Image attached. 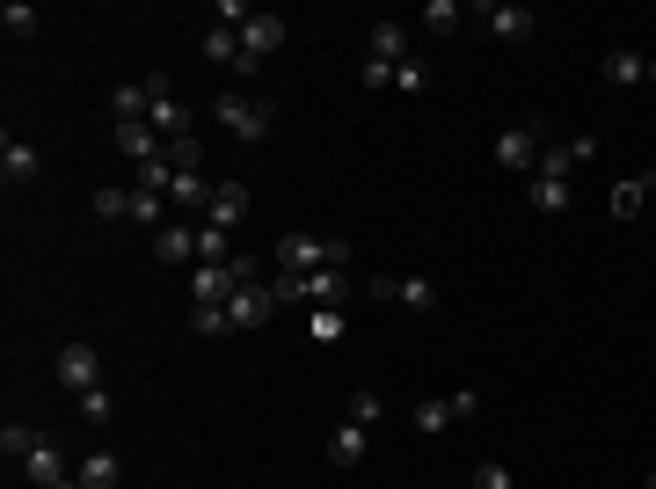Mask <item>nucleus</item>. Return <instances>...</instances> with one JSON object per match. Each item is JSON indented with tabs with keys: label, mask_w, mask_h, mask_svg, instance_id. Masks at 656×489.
Masks as SVG:
<instances>
[{
	"label": "nucleus",
	"mask_w": 656,
	"mask_h": 489,
	"mask_svg": "<svg viewBox=\"0 0 656 489\" xmlns=\"http://www.w3.org/2000/svg\"><path fill=\"white\" fill-rule=\"evenodd\" d=\"M642 205H649V175H628V183L612 191V220H634Z\"/></svg>",
	"instance_id": "obj_25"
},
{
	"label": "nucleus",
	"mask_w": 656,
	"mask_h": 489,
	"mask_svg": "<svg viewBox=\"0 0 656 489\" xmlns=\"http://www.w3.org/2000/svg\"><path fill=\"white\" fill-rule=\"evenodd\" d=\"M270 264L277 270H350V242H336V234H285L270 248Z\"/></svg>",
	"instance_id": "obj_2"
},
{
	"label": "nucleus",
	"mask_w": 656,
	"mask_h": 489,
	"mask_svg": "<svg viewBox=\"0 0 656 489\" xmlns=\"http://www.w3.org/2000/svg\"><path fill=\"white\" fill-rule=\"evenodd\" d=\"M642 489H656V467H649V482H642Z\"/></svg>",
	"instance_id": "obj_40"
},
{
	"label": "nucleus",
	"mask_w": 656,
	"mask_h": 489,
	"mask_svg": "<svg viewBox=\"0 0 656 489\" xmlns=\"http://www.w3.org/2000/svg\"><path fill=\"white\" fill-rule=\"evenodd\" d=\"M226 242H234V234H226V227H197V264H234V256H226Z\"/></svg>",
	"instance_id": "obj_28"
},
{
	"label": "nucleus",
	"mask_w": 656,
	"mask_h": 489,
	"mask_svg": "<svg viewBox=\"0 0 656 489\" xmlns=\"http://www.w3.org/2000/svg\"><path fill=\"white\" fill-rule=\"evenodd\" d=\"M59 388L66 394H88V388H102V351L88 337H73L66 351H59Z\"/></svg>",
	"instance_id": "obj_6"
},
{
	"label": "nucleus",
	"mask_w": 656,
	"mask_h": 489,
	"mask_svg": "<svg viewBox=\"0 0 656 489\" xmlns=\"http://www.w3.org/2000/svg\"><path fill=\"white\" fill-rule=\"evenodd\" d=\"M117 154H132V161L146 169V161H161L169 147H161V132H153V124H117Z\"/></svg>",
	"instance_id": "obj_19"
},
{
	"label": "nucleus",
	"mask_w": 656,
	"mask_h": 489,
	"mask_svg": "<svg viewBox=\"0 0 656 489\" xmlns=\"http://www.w3.org/2000/svg\"><path fill=\"white\" fill-rule=\"evenodd\" d=\"M66 489H81V482H66Z\"/></svg>",
	"instance_id": "obj_42"
},
{
	"label": "nucleus",
	"mask_w": 656,
	"mask_h": 489,
	"mask_svg": "<svg viewBox=\"0 0 656 489\" xmlns=\"http://www.w3.org/2000/svg\"><path fill=\"white\" fill-rule=\"evenodd\" d=\"M474 23H482L488 37H504V45H525V37L540 29V15H533V8H518V0H482V8H474Z\"/></svg>",
	"instance_id": "obj_5"
},
{
	"label": "nucleus",
	"mask_w": 656,
	"mask_h": 489,
	"mask_svg": "<svg viewBox=\"0 0 656 489\" xmlns=\"http://www.w3.org/2000/svg\"><path fill=\"white\" fill-rule=\"evenodd\" d=\"M0 29H8V37H37V29H45V15H37L29 0H8V8H0Z\"/></svg>",
	"instance_id": "obj_24"
},
{
	"label": "nucleus",
	"mask_w": 656,
	"mask_h": 489,
	"mask_svg": "<svg viewBox=\"0 0 656 489\" xmlns=\"http://www.w3.org/2000/svg\"><path fill=\"white\" fill-rule=\"evenodd\" d=\"M394 88H401V96H423V88H431V66H423V59H401V66H394Z\"/></svg>",
	"instance_id": "obj_30"
},
{
	"label": "nucleus",
	"mask_w": 656,
	"mask_h": 489,
	"mask_svg": "<svg viewBox=\"0 0 656 489\" xmlns=\"http://www.w3.org/2000/svg\"><path fill=\"white\" fill-rule=\"evenodd\" d=\"M146 88H153V132H161V147H169V139H190V110H183V102H175V88H169V74H146Z\"/></svg>",
	"instance_id": "obj_7"
},
{
	"label": "nucleus",
	"mask_w": 656,
	"mask_h": 489,
	"mask_svg": "<svg viewBox=\"0 0 656 489\" xmlns=\"http://www.w3.org/2000/svg\"><path fill=\"white\" fill-rule=\"evenodd\" d=\"M205 220L234 234V227L248 220V183H219V191H212V212H205Z\"/></svg>",
	"instance_id": "obj_15"
},
{
	"label": "nucleus",
	"mask_w": 656,
	"mask_h": 489,
	"mask_svg": "<svg viewBox=\"0 0 656 489\" xmlns=\"http://www.w3.org/2000/svg\"><path fill=\"white\" fill-rule=\"evenodd\" d=\"M474 489H518V482H510L504 461H482V467H474Z\"/></svg>",
	"instance_id": "obj_36"
},
{
	"label": "nucleus",
	"mask_w": 656,
	"mask_h": 489,
	"mask_svg": "<svg viewBox=\"0 0 656 489\" xmlns=\"http://www.w3.org/2000/svg\"><path fill=\"white\" fill-rule=\"evenodd\" d=\"M285 37H292L285 15H248V23H242V66H234V74L256 81V66H263L270 51H285Z\"/></svg>",
	"instance_id": "obj_4"
},
{
	"label": "nucleus",
	"mask_w": 656,
	"mask_h": 489,
	"mask_svg": "<svg viewBox=\"0 0 656 489\" xmlns=\"http://www.w3.org/2000/svg\"><path fill=\"white\" fill-rule=\"evenodd\" d=\"M598 81H606V88H634V81H649V59H642V51H606Z\"/></svg>",
	"instance_id": "obj_18"
},
{
	"label": "nucleus",
	"mask_w": 656,
	"mask_h": 489,
	"mask_svg": "<svg viewBox=\"0 0 656 489\" xmlns=\"http://www.w3.org/2000/svg\"><path fill=\"white\" fill-rule=\"evenodd\" d=\"M132 220L161 234V227H169V197H161V191H132Z\"/></svg>",
	"instance_id": "obj_27"
},
{
	"label": "nucleus",
	"mask_w": 656,
	"mask_h": 489,
	"mask_svg": "<svg viewBox=\"0 0 656 489\" xmlns=\"http://www.w3.org/2000/svg\"><path fill=\"white\" fill-rule=\"evenodd\" d=\"M73 482H81V489H117L124 482V461H117V453H88Z\"/></svg>",
	"instance_id": "obj_21"
},
{
	"label": "nucleus",
	"mask_w": 656,
	"mask_h": 489,
	"mask_svg": "<svg viewBox=\"0 0 656 489\" xmlns=\"http://www.w3.org/2000/svg\"><path fill=\"white\" fill-rule=\"evenodd\" d=\"M350 424H364V431L380 424V394H372V388H358V394H350Z\"/></svg>",
	"instance_id": "obj_35"
},
{
	"label": "nucleus",
	"mask_w": 656,
	"mask_h": 489,
	"mask_svg": "<svg viewBox=\"0 0 656 489\" xmlns=\"http://www.w3.org/2000/svg\"><path fill=\"white\" fill-rule=\"evenodd\" d=\"M234 321H226V307H190V337H226Z\"/></svg>",
	"instance_id": "obj_31"
},
{
	"label": "nucleus",
	"mask_w": 656,
	"mask_h": 489,
	"mask_svg": "<svg viewBox=\"0 0 656 489\" xmlns=\"http://www.w3.org/2000/svg\"><path fill=\"white\" fill-rule=\"evenodd\" d=\"M212 191L219 183H205V169H190V175H175L169 183V205H183V212H212Z\"/></svg>",
	"instance_id": "obj_20"
},
{
	"label": "nucleus",
	"mask_w": 656,
	"mask_h": 489,
	"mask_svg": "<svg viewBox=\"0 0 656 489\" xmlns=\"http://www.w3.org/2000/svg\"><path fill=\"white\" fill-rule=\"evenodd\" d=\"M23 482H29V489H66V482H73V467H66V453H59V439H37V445H29Z\"/></svg>",
	"instance_id": "obj_9"
},
{
	"label": "nucleus",
	"mask_w": 656,
	"mask_h": 489,
	"mask_svg": "<svg viewBox=\"0 0 656 489\" xmlns=\"http://www.w3.org/2000/svg\"><path fill=\"white\" fill-rule=\"evenodd\" d=\"M212 118L242 139V147H256V139H270V124H277V110L270 102H256V96H242V88H226V96L212 102Z\"/></svg>",
	"instance_id": "obj_3"
},
{
	"label": "nucleus",
	"mask_w": 656,
	"mask_h": 489,
	"mask_svg": "<svg viewBox=\"0 0 656 489\" xmlns=\"http://www.w3.org/2000/svg\"><path fill=\"white\" fill-rule=\"evenodd\" d=\"M205 59H212V66H242V29L212 23V29H205Z\"/></svg>",
	"instance_id": "obj_22"
},
{
	"label": "nucleus",
	"mask_w": 656,
	"mask_h": 489,
	"mask_svg": "<svg viewBox=\"0 0 656 489\" xmlns=\"http://www.w3.org/2000/svg\"><path fill=\"white\" fill-rule=\"evenodd\" d=\"M401 299H409V307H437V285L431 278H401Z\"/></svg>",
	"instance_id": "obj_37"
},
{
	"label": "nucleus",
	"mask_w": 656,
	"mask_h": 489,
	"mask_svg": "<svg viewBox=\"0 0 656 489\" xmlns=\"http://www.w3.org/2000/svg\"><path fill=\"white\" fill-rule=\"evenodd\" d=\"M270 315H277V293H270L263 278H256V285H242V293L226 299V321H234V329H263Z\"/></svg>",
	"instance_id": "obj_12"
},
{
	"label": "nucleus",
	"mask_w": 656,
	"mask_h": 489,
	"mask_svg": "<svg viewBox=\"0 0 656 489\" xmlns=\"http://www.w3.org/2000/svg\"><path fill=\"white\" fill-rule=\"evenodd\" d=\"M445 424H460V416H453V394H445V402H423V409H416V431H445Z\"/></svg>",
	"instance_id": "obj_32"
},
{
	"label": "nucleus",
	"mask_w": 656,
	"mask_h": 489,
	"mask_svg": "<svg viewBox=\"0 0 656 489\" xmlns=\"http://www.w3.org/2000/svg\"><path fill=\"white\" fill-rule=\"evenodd\" d=\"M190 293H197V307H226V299L242 293V278H234V264H197Z\"/></svg>",
	"instance_id": "obj_13"
},
{
	"label": "nucleus",
	"mask_w": 656,
	"mask_h": 489,
	"mask_svg": "<svg viewBox=\"0 0 656 489\" xmlns=\"http://www.w3.org/2000/svg\"><path fill=\"white\" fill-rule=\"evenodd\" d=\"M96 220H132V191H96Z\"/></svg>",
	"instance_id": "obj_33"
},
{
	"label": "nucleus",
	"mask_w": 656,
	"mask_h": 489,
	"mask_svg": "<svg viewBox=\"0 0 656 489\" xmlns=\"http://www.w3.org/2000/svg\"><path fill=\"white\" fill-rule=\"evenodd\" d=\"M197 256V227L190 220H169L161 234H153V264H190Z\"/></svg>",
	"instance_id": "obj_14"
},
{
	"label": "nucleus",
	"mask_w": 656,
	"mask_h": 489,
	"mask_svg": "<svg viewBox=\"0 0 656 489\" xmlns=\"http://www.w3.org/2000/svg\"><path fill=\"white\" fill-rule=\"evenodd\" d=\"M649 81H656V59H649Z\"/></svg>",
	"instance_id": "obj_41"
},
{
	"label": "nucleus",
	"mask_w": 656,
	"mask_h": 489,
	"mask_svg": "<svg viewBox=\"0 0 656 489\" xmlns=\"http://www.w3.org/2000/svg\"><path fill=\"white\" fill-rule=\"evenodd\" d=\"M358 461H364V424H350V416H343L336 431H329V467H343V475H350Z\"/></svg>",
	"instance_id": "obj_16"
},
{
	"label": "nucleus",
	"mask_w": 656,
	"mask_h": 489,
	"mask_svg": "<svg viewBox=\"0 0 656 489\" xmlns=\"http://www.w3.org/2000/svg\"><path fill=\"white\" fill-rule=\"evenodd\" d=\"M314 337H321V343H336V337H343V315H336V307H329V315H314Z\"/></svg>",
	"instance_id": "obj_39"
},
{
	"label": "nucleus",
	"mask_w": 656,
	"mask_h": 489,
	"mask_svg": "<svg viewBox=\"0 0 656 489\" xmlns=\"http://www.w3.org/2000/svg\"><path fill=\"white\" fill-rule=\"evenodd\" d=\"M540 147H547L540 124H504V132H496V161H504V169H540Z\"/></svg>",
	"instance_id": "obj_8"
},
{
	"label": "nucleus",
	"mask_w": 656,
	"mask_h": 489,
	"mask_svg": "<svg viewBox=\"0 0 656 489\" xmlns=\"http://www.w3.org/2000/svg\"><path fill=\"white\" fill-rule=\"evenodd\" d=\"M460 23H467V8H460V0H431V8H423V29H431V37H453Z\"/></svg>",
	"instance_id": "obj_26"
},
{
	"label": "nucleus",
	"mask_w": 656,
	"mask_h": 489,
	"mask_svg": "<svg viewBox=\"0 0 656 489\" xmlns=\"http://www.w3.org/2000/svg\"><path fill=\"white\" fill-rule=\"evenodd\" d=\"M0 175H8V191H29V183L45 175V154L29 147V139H15V132H8V139H0Z\"/></svg>",
	"instance_id": "obj_10"
},
{
	"label": "nucleus",
	"mask_w": 656,
	"mask_h": 489,
	"mask_svg": "<svg viewBox=\"0 0 656 489\" xmlns=\"http://www.w3.org/2000/svg\"><path fill=\"white\" fill-rule=\"evenodd\" d=\"M81 416H88V424H110V416H117L110 388H88V394H81Z\"/></svg>",
	"instance_id": "obj_34"
},
{
	"label": "nucleus",
	"mask_w": 656,
	"mask_h": 489,
	"mask_svg": "<svg viewBox=\"0 0 656 489\" xmlns=\"http://www.w3.org/2000/svg\"><path fill=\"white\" fill-rule=\"evenodd\" d=\"M364 293H372V299H401V278H387V270H380V278H364Z\"/></svg>",
	"instance_id": "obj_38"
},
{
	"label": "nucleus",
	"mask_w": 656,
	"mask_h": 489,
	"mask_svg": "<svg viewBox=\"0 0 656 489\" xmlns=\"http://www.w3.org/2000/svg\"><path fill=\"white\" fill-rule=\"evenodd\" d=\"M591 154H598V139H547L533 175H547V183H569V169H577V161H591Z\"/></svg>",
	"instance_id": "obj_11"
},
{
	"label": "nucleus",
	"mask_w": 656,
	"mask_h": 489,
	"mask_svg": "<svg viewBox=\"0 0 656 489\" xmlns=\"http://www.w3.org/2000/svg\"><path fill=\"white\" fill-rule=\"evenodd\" d=\"M15 489H29V482H15Z\"/></svg>",
	"instance_id": "obj_43"
},
{
	"label": "nucleus",
	"mask_w": 656,
	"mask_h": 489,
	"mask_svg": "<svg viewBox=\"0 0 656 489\" xmlns=\"http://www.w3.org/2000/svg\"><path fill=\"white\" fill-rule=\"evenodd\" d=\"M270 293H277V307H321L329 315L350 299V270H277Z\"/></svg>",
	"instance_id": "obj_1"
},
{
	"label": "nucleus",
	"mask_w": 656,
	"mask_h": 489,
	"mask_svg": "<svg viewBox=\"0 0 656 489\" xmlns=\"http://www.w3.org/2000/svg\"><path fill=\"white\" fill-rule=\"evenodd\" d=\"M569 197H577L569 183H547V175H533V205H540V212H569Z\"/></svg>",
	"instance_id": "obj_29"
},
{
	"label": "nucleus",
	"mask_w": 656,
	"mask_h": 489,
	"mask_svg": "<svg viewBox=\"0 0 656 489\" xmlns=\"http://www.w3.org/2000/svg\"><path fill=\"white\" fill-rule=\"evenodd\" d=\"M37 439H45L37 424H15V416L0 424V453H8V461H29V445H37Z\"/></svg>",
	"instance_id": "obj_23"
},
{
	"label": "nucleus",
	"mask_w": 656,
	"mask_h": 489,
	"mask_svg": "<svg viewBox=\"0 0 656 489\" xmlns=\"http://www.w3.org/2000/svg\"><path fill=\"white\" fill-rule=\"evenodd\" d=\"M364 59L401 66V59H409V23H372V51H364Z\"/></svg>",
	"instance_id": "obj_17"
}]
</instances>
